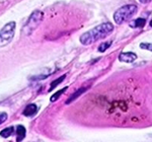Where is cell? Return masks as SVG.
Listing matches in <instances>:
<instances>
[{"instance_id": "6", "label": "cell", "mask_w": 152, "mask_h": 142, "mask_svg": "<svg viewBox=\"0 0 152 142\" xmlns=\"http://www.w3.org/2000/svg\"><path fill=\"white\" fill-rule=\"evenodd\" d=\"M38 112V107L36 106L35 104H31L28 106H26V108L23 111V115L26 117H31Z\"/></svg>"}, {"instance_id": "12", "label": "cell", "mask_w": 152, "mask_h": 142, "mask_svg": "<svg viewBox=\"0 0 152 142\" xmlns=\"http://www.w3.org/2000/svg\"><path fill=\"white\" fill-rule=\"evenodd\" d=\"M85 90H86V89H80L79 90H77V91H76L75 94H73L72 97H71L70 99L68 100L67 102H66V104H69V102H72V101H73V100H74V99H76V97H79V95L81 94L82 92H84Z\"/></svg>"}, {"instance_id": "1", "label": "cell", "mask_w": 152, "mask_h": 142, "mask_svg": "<svg viewBox=\"0 0 152 142\" xmlns=\"http://www.w3.org/2000/svg\"><path fill=\"white\" fill-rule=\"evenodd\" d=\"M114 31V26L111 23H104L99 26H95L92 30L86 31L80 37V43L85 46L91 45L99 41V39L105 38L107 35Z\"/></svg>"}, {"instance_id": "4", "label": "cell", "mask_w": 152, "mask_h": 142, "mask_svg": "<svg viewBox=\"0 0 152 142\" xmlns=\"http://www.w3.org/2000/svg\"><path fill=\"white\" fill-rule=\"evenodd\" d=\"M14 31H15V23L14 21H10V23H6L1 29V31H0V44H1V47L8 45L12 41Z\"/></svg>"}, {"instance_id": "9", "label": "cell", "mask_w": 152, "mask_h": 142, "mask_svg": "<svg viewBox=\"0 0 152 142\" xmlns=\"http://www.w3.org/2000/svg\"><path fill=\"white\" fill-rule=\"evenodd\" d=\"M65 77H66V75H63V76H61L60 78H58V79H56L55 81H53L52 83H51V87H50V89H49V91H51V90H53L54 89H55L59 83H61L63 80L65 79Z\"/></svg>"}, {"instance_id": "13", "label": "cell", "mask_w": 152, "mask_h": 142, "mask_svg": "<svg viewBox=\"0 0 152 142\" xmlns=\"http://www.w3.org/2000/svg\"><path fill=\"white\" fill-rule=\"evenodd\" d=\"M111 44H112V42H107V43H102V45H99V52H104V51L107 50V48H110Z\"/></svg>"}, {"instance_id": "14", "label": "cell", "mask_w": 152, "mask_h": 142, "mask_svg": "<svg viewBox=\"0 0 152 142\" xmlns=\"http://www.w3.org/2000/svg\"><path fill=\"white\" fill-rule=\"evenodd\" d=\"M140 47L142 49H145V50L152 51V44H146V43H142L140 44Z\"/></svg>"}, {"instance_id": "11", "label": "cell", "mask_w": 152, "mask_h": 142, "mask_svg": "<svg viewBox=\"0 0 152 142\" xmlns=\"http://www.w3.org/2000/svg\"><path fill=\"white\" fill-rule=\"evenodd\" d=\"M66 89H67V87H64V89H62L61 90H59V91L56 92V94H54L52 97H51V102H56V101H57L59 97H61V94H62Z\"/></svg>"}, {"instance_id": "3", "label": "cell", "mask_w": 152, "mask_h": 142, "mask_svg": "<svg viewBox=\"0 0 152 142\" xmlns=\"http://www.w3.org/2000/svg\"><path fill=\"white\" fill-rule=\"evenodd\" d=\"M43 16H44L43 12H41L39 10L34 11L33 13L31 14V16H29L28 20L26 21V26H23V35H26V36L31 35V34L38 28L39 24L41 23L42 19H43Z\"/></svg>"}, {"instance_id": "7", "label": "cell", "mask_w": 152, "mask_h": 142, "mask_svg": "<svg viewBox=\"0 0 152 142\" xmlns=\"http://www.w3.org/2000/svg\"><path fill=\"white\" fill-rule=\"evenodd\" d=\"M26 128L23 126V125H18V130H16V134H18V138H16V141L20 142L21 140H23V138L26 137Z\"/></svg>"}, {"instance_id": "8", "label": "cell", "mask_w": 152, "mask_h": 142, "mask_svg": "<svg viewBox=\"0 0 152 142\" xmlns=\"http://www.w3.org/2000/svg\"><path fill=\"white\" fill-rule=\"evenodd\" d=\"M145 23H146L145 19L138 18V19H136V20H134L133 23H130V26H132V28H140V29H142L144 26H145Z\"/></svg>"}, {"instance_id": "15", "label": "cell", "mask_w": 152, "mask_h": 142, "mask_svg": "<svg viewBox=\"0 0 152 142\" xmlns=\"http://www.w3.org/2000/svg\"><path fill=\"white\" fill-rule=\"evenodd\" d=\"M0 124H2V123H4V122L6 121V118H7V115H6V113H1V116H0Z\"/></svg>"}, {"instance_id": "17", "label": "cell", "mask_w": 152, "mask_h": 142, "mask_svg": "<svg viewBox=\"0 0 152 142\" xmlns=\"http://www.w3.org/2000/svg\"><path fill=\"white\" fill-rule=\"evenodd\" d=\"M150 26H152V20L150 21Z\"/></svg>"}, {"instance_id": "2", "label": "cell", "mask_w": 152, "mask_h": 142, "mask_svg": "<svg viewBox=\"0 0 152 142\" xmlns=\"http://www.w3.org/2000/svg\"><path fill=\"white\" fill-rule=\"evenodd\" d=\"M137 6L134 4H128V5H124L120 7L118 10L115 12L114 19L117 24H122L126 21H128L132 16L136 13Z\"/></svg>"}, {"instance_id": "10", "label": "cell", "mask_w": 152, "mask_h": 142, "mask_svg": "<svg viewBox=\"0 0 152 142\" xmlns=\"http://www.w3.org/2000/svg\"><path fill=\"white\" fill-rule=\"evenodd\" d=\"M12 133H13V128L10 127V128H6V129H4V130H2L1 133H0V135H1V137H4V138H6V137L10 136Z\"/></svg>"}, {"instance_id": "16", "label": "cell", "mask_w": 152, "mask_h": 142, "mask_svg": "<svg viewBox=\"0 0 152 142\" xmlns=\"http://www.w3.org/2000/svg\"><path fill=\"white\" fill-rule=\"evenodd\" d=\"M140 1V3L142 4H147V3H149V2H151L152 0H139Z\"/></svg>"}, {"instance_id": "5", "label": "cell", "mask_w": 152, "mask_h": 142, "mask_svg": "<svg viewBox=\"0 0 152 142\" xmlns=\"http://www.w3.org/2000/svg\"><path fill=\"white\" fill-rule=\"evenodd\" d=\"M137 59V55L131 52H123L119 55V60L125 63H132Z\"/></svg>"}]
</instances>
